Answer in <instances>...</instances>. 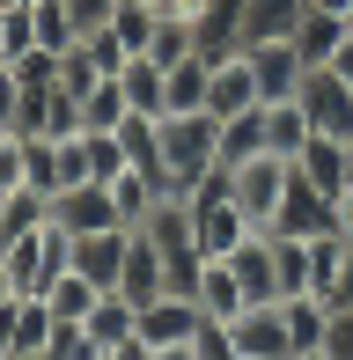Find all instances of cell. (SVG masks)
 <instances>
[{"label":"cell","instance_id":"cell-9","mask_svg":"<svg viewBox=\"0 0 353 360\" xmlns=\"http://www.w3.org/2000/svg\"><path fill=\"white\" fill-rule=\"evenodd\" d=\"M52 221L67 228V236H103V228H125L110 184H74V191H59V199H52Z\"/></svg>","mask_w":353,"mask_h":360},{"label":"cell","instance_id":"cell-28","mask_svg":"<svg viewBox=\"0 0 353 360\" xmlns=\"http://www.w3.org/2000/svg\"><path fill=\"white\" fill-rule=\"evenodd\" d=\"M103 81H110V67L96 59L89 37L74 44V52H59V89H67V96H89V89H103Z\"/></svg>","mask_w":353,"mask_h":360},{"label":"cell","instance_id":"cell-8","mask_svg":"<svg viewBox=\"0 0 353 360\" xmlns=\"http://www.w3.org/2000/svg\"><path fill=\"white\" fill-rule=\"evenodd\" d=\"M295 176L302 184H316L324 199H339L353 184V140H331V133H309V147L295 155Z\"/></svg>","mask_w":353,"mask_h":360},{"label":"cell","instance_id":"cell-44","mask_svg":"<svg viewBox=\"0 0 353 360\" xmlns=\"http://www.w3.org/2000/svg\"><path fill=\"white\" fill-rule=\"evenodd\" d=\"M316 8H324V15H346V22H353V0H316Z\"/></svg>","mask_w":353,"mask_h":360},{"label":"cell","instance_id":"cell-1","mask_svg":"<svg viewBox=\"0 0 353 360\" xmlns=\"http://www.w3.org/2000/svg\"><path fill=\"white\" fill-rule=\"evenodd\" d=\"M221 169V118L214 110H184V118H162V176L169 191H191Z\"/></svg>","mask_w":353,"mask_h":360},{"label":"cell","instance_id":"cell-33","mask_svg":"<svg viewBox=\"0 0 353 360\" xmlns=\"http://www.w3.org/2000/svg\"><path fill=\"white\" fill-rule=\"evenodd\" d=\"M44 360H103V346L89 338V323H59L52 346H44Z\"/></svg>","mask_w":353,"mask_h":360},{"label":"cell","instance_id":"cell-22","mask_svg":"<svg viewBox=\"0 0 353 360\" xmlns=\"http://www.w3.org/2000/svg\"><path fill=\"white\" fill-rule=\"evenodd\" d=\"M250 155H265V103L221 125V169H243Z\"/></svg>","mask_w":353,"mask_h":360},{"label":"cell","instance_id":"cell-24","mask_svg":"<svg viewBox=\"0 0 353 360\" xmlns=\"http://www.w3.org/2000/svg\"><path fill=\"white\" fill-rule=\"evenodd\" d=\"M52 331H59L52 302H44V294H23V302H15V353H44Z\"/></svg>","mask_w":353,"mask_h":360},{"label":"cell","instance_id":"cell-37","mask_svg":"<svg viewBox=\"0 0 353 360\" xmlns=\"http://www.w3.org/2000/svg\"><path fill=\"white\" fill-rule=\"evenodd\" d=\"M324 302H331V309H353V243H346V257H339V272H331V287H324Z\"/></svg>","mask_w":353,"mask_h":360},{"label":"cell","instance_id":"cell-12","mask_svg":"<svg viewBox=\"0 0 353 360\" xmlns=\"http://www.w3.org/2000/svg\"><path fill=\"white\" fill-rule=\"evenodd\" d=\"M125 243L133 228H103V236H74V272L96 280L103 294H118V272H125Z\"/></svg>","mask_w":353,"mask_h":360},{"label":"cell","instance_id":"cell-27","mask_svg":"<svg viewBox=\"0 0 353 360\" xmlns=\"http://www.w3.org/2000/svg\"><path fill=\"white\" fill-rule=\"evenodd\" d=\"M44 302H52V316H59V323H89V309L103 302V287L82 280V272H67V280H52V287H44Z\"/></svg>","mask_w":353,"mask_h":360},{"label":"cell","instance_id":"cell-39","mask_svg":"<svg viewBox=\"0 0 353 360\" xmlns=\"http://www.w3.org/2000/svg\"><path fill=\"white\" fill-rule=\"evenodd\" d=\"M331 228H339V236H346V243H353V184H346V191H339V199H331Z\"/></svg>","mask_w":353,"mask_h":360},{"label":"cell","instance_id":"cell-10","mask_svg":"<svg viewBox=\"0 0 353 360\" xmlns=\"http://www.w3.org/2000/svg\"><path fill=\"white\" fill-rule=\"evenodd\" d=\"M191 302L206 309V323H236V316L250 309V294H243V280H236L229 257H206L199 280H191Z\"/></svg>","mask_w":353,"mask_h":360},{"label":"cell","instance_id":"cell-25","mask_svg":"<svg viewBox=\"0 0 353 360\" xmlns=\"http://www.w3.org/2000/svg\"><path fill=\"white\" fill-rule=\"evenodd\" d=\"M162 191H169V184H155V176H140V169L110 176V199H118V221H125V228H140V221H148Z\"/></svg>","mask_w":353,"mask_h":360},{"label":"cell","instance_id":"cell-5","mask_svg":"<svg viewBox=\"0 0 353 360\" xmlns=\"http://www.w3.org/2000/svg\"><path fill=\"white\" fill-rule=\"evenodd\" d=\"M250 74H258V96L265 103H287V96L302 89V74H309V59H302L295 37H265V44H243Z\"/></svg>","mask_w":353,"mask_h":360},{"label":"cell","instance_id":"cell-17","mask_svg":"<svg viewBox=\"0 0 353 360\" xmlns=\"http://www.w3.org/2000/svg\"><path fill=\"white\" fill-rule=\"evenodd\" d=\"M206 89H214V59H206V52L176 59V67H169V103H162V118H184V110H206Z\"/></svg>","mask_w":353,"mask_h":360},{"label":"cell","instance_id":"cell-48","mask_svg":"<svg viewBox=\"0 0 353 360\" xmlns=\"http://www.w3.org/2000/svg\"><path fill=\"white\" fill-rule=\"evenodd\" d=\"M0 360H8V353H0Z\"/></svg>","mask_w":353,"mask_h":360},{"label":"cell","instance_id":"cell-18","mask_svg":"<svg viewBox=\"0 0 353 360\" xmlns=\"http://www.w3.org/2000/svg\"><path fill=\"white\" fill-rule=\"evenodd\" d=\"M118 89H125V103H133L140 118H162V103H169V67H155V59H125Z\"/></svg>","mask_w":353,"mask_h":360},{"label":"cell","instance_id":"cell-29","mask_svg":"<svg viewBox=\"0 0 353 360\" xmlns=\"http://www.w3.org/2000/svg\"><path fill=\"white\" fill-rule=\"evenodd\" d=\"M30 22H37V44L44 52H74V15H67V0H37V8H30Z\"/></svg>","mask_w":353,"mask_h":360},{"label":"cell","instance_id":"cell-7","mask_svg":"<svg viewBox=\"0 0 353 360\" xmlns=\"http://www.w3.org/2000/svg\"><path fill=\"white\" fill-rule=\"evenodd\" d=\"M265 236H295V243H316V236H339V228H331V199H324V191H316V184H302V176H295Z\"/></svg>","mask_w":353,"mask_h":360},{"label":"cell","instance_id":"cell-36","mask_svg":"<svg viewBox=\"0 0 353 360\" xmlns=\"http://www.w3.org/2000/svg\"><path fill=\"white\" fill-rule=\"evenodd\" d=\"M324 360H353V309H331V331H324Z\"/></svg>","mask_w":353,"mask_h":360},{"label":"cell","instance_id":"cell-31","mask_svg":"<svg viewBox=\"0 0 353 360\" xmlns=\"http://www.w3.org/2000/svg\"><path fill=\"white\" fill-rule=\"evenodd\" d=\"M15 191H30V140L23 133L0 140V199H15Z\"/></svg>","mask_w":353,"mask_h":360},{"label":"cell","instance_id":"cell-46","mask_svg":"<svg viewBox=\"0 0 353 360\" xmlns=\"http://www.w3.org/2000/svg\"><path fill=\"white\" fill-rule=\"evenodd\" d=\"M295 360H324V353H295Z\"/></svg>","mask_w":353,"mask_h":360},{"label":"cell","instance_id":"cell-11","mask_svg":"<svg viewBox=\"0 0 353 360\" xmlns=\"http://www.w3.org/2000/svg\"><path fill=\"white\" fill-rule=\"evenodd\" d=\"M265 96H258V74H250V59L236 52V59H214V89H206V110H214L221 125L229 118H243V110H258Z\"/></svg>","mask_w":353,"mask_h":360},{"label":"cell","instance_id":"cell-23","mask_svg":"<svg viewBox=\"0 0 353 360\" xmlns=\"http://www.w3.org/2000/svg\"><path fill=\"white\" fill-rule=\"evenodd\" d=\"M155 22H162V15H155L148 0H118V15H110V37L125 44V59H148V44H155Z\"/></svg>","mask_w":353,"mask_h":360},{"label":"cell","instance_id":"cell-40","mask_svg":"<svg viewBox=\"0 0 353 360\" xmlns=\"http://www.w3.org/2000/svg\"><path fill=\"white\" fill-rule=\"evenodd\" d=\"M15 302H23V294H8V302H0V353H15Z\"/></svg>","mask_w":353,"mask_h":360},{"label":"cell","instance_id":"cell-3","mask_svg":"<svg viewBox=\"0 0 353 360\" xmlns=\"http://www.w3.org/2000/svg\"><path fill=\"white\" fill-rule=\"evenodd\" d=\"M295 103H302V118H309V133L353 140V89H346V81L331 74V67H309V74H302Z\"/></svg>","mask_w":353,"mask_h":360},{"label":"cell","instance_id":"cell-15","mask_svg":"<svg viewBox=\"0 0 353 360\" xmlns=\"http://www.w3.org/2000/svg\"><path fill=\"white\" fill-rule=\"evenodd\" d=\"M89 338H96L103 353L133 346V338H140V302H125V294H103V302L89 309Z\"/></svg>","mask_w":353,"mask_h":360},{"label":"cell","instance_id":"cell-21","mask_svg":"<svg viewBox=\"0 0 353 360\" xmlns=\"http://www.w3.org/2000/svg\"><path fill=\"white\" fill-rule=\"evenodd\" d=\"M302 147H309V118H302V103L287 96V103H265V155L295 162Z\"/></svg>","mask_w":353,"mask_h":360},{"label":"cell","instance_id":"cell-38","mask_svg":"<svg viewBox=\"0 0 353 360\" xmlns=\"http://www.w3.org/2000/svg\"><path fill=\"white\" fill-rule=\"evenodd\" d=\"M15 110H23V81H15V67H0V125L15 133Z\"/></svg>","mask_w":353,"mask_h":360},{"label":"cell","instance_id":"cell-34","mask_svg":"<svg viewBox=\"0 0 353 360\" xmlns=\"http://www.w3.org/2000/svg\"><path fill=\"white\" fill-rule=\"evenodd\" d=\"M15 81H23V89H59V52H44V44L23 52L15 59Z\"/></svg>","mask_w":353,"mask_h":360},{"label":"cell","instance_id":"cell-43","mask_svg":"<svg viewBox=\"0 0 353 360\" xmlns=\"http://www.w3.org/2000/svg\"><path fill=\"white\" fill-rule=\"evenodd\" d=\"M8 294H23V287H15V272H8V257H0V302H8Z\"/></svg>","mask_w":353,"mask_h":360},{"label":"cell","instance_id":"cell-14","mask_svg":"<svg viewBox=\"0 0 353 360\" xmlns=\"http://www.w3.org/2000/svg\"><path fill=\"white\" fill-rule=\"evenodd\" d=\"M229 265H236V280H243L250 302H280V265H272V236L265 228L243 243V250H229Z\"/></svg>","mask_w":353,"mask_h":360},{"label":"cell","instance_id":"cell-4","mask_svg":"<svg viewBox=\"0 0 353 360\" xmlns=\"http://www.w3.org/2000/svg\"><path fill=\"white\" fill-rule=\"evenodd\" d=\"M236 353L243 360H295V331H287V309L280 302H250L243 316L229 323Z\"/></svg>","mask_w":353,"mask_h":360},{"label":"cell","instance_id":"cell-20","mask_svg":"<svg viewBox=\"0 0 353 360\" xmlns=\"http://www.w3.org/2000/svg\"><path fill=\"white\" fill-rule=\"evenodd\" d=\"M346 15H324V8H316V0H309V15H302V30H295V44H302V59H309V67H331V52H339V44H346Z\"/></svg>","mask_w":353,"mask_h":360},{"label":"cell","instance_id":"cell-16","mask_svg":"<svg viewBox=\"0 0 353 360\" xmlns=\"http://www.w3.org/2000/svg\"><path fill=\"white\" fill-rule=\"evenodd\" d=\"M309 0H243V44H265V37H295Z\"/></svg>","mask_w":353,"mask_h":360},{"label":"cell","instance_id":"cell-35","mask_svg":"<svg viewBox=\"0 0 353 360\" xmlns=\"http://www.w3.org/2000/svg\"><path fill=\"white\" fill-rule=\"evenodd\" d=\"M67 15H74V37H103L110 15H118V0H67Z\"/></svg>","mask_w":353,"mask_h":360},{"label":"cell","instance_id":"cell-45","mask_svg":"<svg viewBox=\"0 0 353 360\" xmlns=\"http://www.w3.org/2000/svg\"><path fill=\"white\" fill-rule=\"evenodd\" d=\"M8 360H44V353H8Z\"/></svg>","mask_w":353,"mask_h":360},{"label":"cell","instance_id":"cell-19","mask_svg":"<svg viewBox=\"0 0 353 360\" xmlns=\"http://www.w3.org/2000/svg\"><path fill=\"white\" fill-rule=\"evenodd\" d=\"M287 331H295V353H324V331H331V302L324 294H287Z\"/></svg>","mask_w":353,"mask_h":360},{"label":"cell","instance_id":"cell-32","mask_svg":"<svg viewBox=\"0 0 353 360\" xmlns=\"http://www.w3.org/2000/svg\"><path fill=\"white\" fill-rule=\"evenodd\" d=\"M74 184H96V155H89V133L59 140V191H74Z\"/></svg>","mask_w":353,"mask_h":360},{"label":"cell","instance_id":"cell-13","mask_svg":"<svg viewBox=\"0 0 353 360\" xmlns=\"http://www.w3.org/2000/svg\"><path fill=\"white\" fill-rule=\"evenodd\" d=\"M118 294H125V302H162V294H169V265H162V250H155V243L140 236V228H133V243H125Z\"/></svg>","mask_w":353,"mask_h":360},{"label":"cell","instance_id":"cell-30","mask_svg":"<svg viewBox=\"0 0 353 360\" xmlns=\"http://www.w3.org/2000/svg\"><path fill=\"white\" fill-rule=\"evenodd\" d=\"M272 265H280V302L287 294H309V243L272 236Z\"/></svg>","mask_w":353,"mask_h":360},{"label":"cell","instance_id":"cell-41","mask_svg":"<svg viewBox=\"0 0 353 360\" xmlns=\"http://www.w3.org/2000/svg\"><path fill=\"white\" fill-rule=\"evenodd\" d=\"M331 74H339L346 89H353V30H346V44H339V52H331Z\"/></svg>","mask_w":353,"mask_h":360},{"label":"cell","instance_id":"cell-47","mask_svg":"<svg viewBox=\"0 0 353 360\" xmlns=\"http://www.w3.org/2000/svg\"><path fill=\"white\" fill-rule=\"evenodd\" d=\"M0 140H8V125H0Z\"/></svg>","mask_w":353,"mask_h":360},{"label":"cell","instance_id":"cell-42","mask_svg":"<svg viewBox=\"0 0 353 360\" xmlns=\"http://www.w3.org/2000/svg\"><path fill=\"white\" fill-rule=\"evenodd\" d=\"M103 360H155V353H148V346L133 338V346H118V353H103Z\"/></svg>","mask_w":353,"mask_h":360},{"label":"cell","instance_id":"cell-6","mask_svg":"<svg viewBox=\"0 0 353 360\" xmlns=\"http://www.w3.org/2000/svg\"><path fill=\"white\" fill-rule=\"evenodd\" d=\"M206 331V309L191 294H162V302H140V346H191Z\"/></svg>","mask_w":353,"mask_h":360},{"label":"cell","instance_id":"cell-26","mask_svg":"<svg viewBox=\"0 0 353 360\" xmlns=\"http://www.w3.org/2000/svg\"><path fill=\"white\" fill-rule=\"evenodd\" d=\"M125 118H133V103H125L118 74H110L103 89H89V96H82V133H118Z\"/></svg>","mask_w":353,"mask_h":360},{"label":"cell","instance_id":"cell-2","mask_svg":"<svg viewBox=\"0 0 353 360\" xmlns=\"http://www.w3.org/2000/svg\"><path fill=\"white\" fill-rule=\"evenodd\" d=\"M221 176H229L236 206H243L258 228H272V214H280V199H287V184H295V162H280V155H250L243 169H221Z\"/></svg>","mask_w":353,"mask_h":360}]
</instances>
